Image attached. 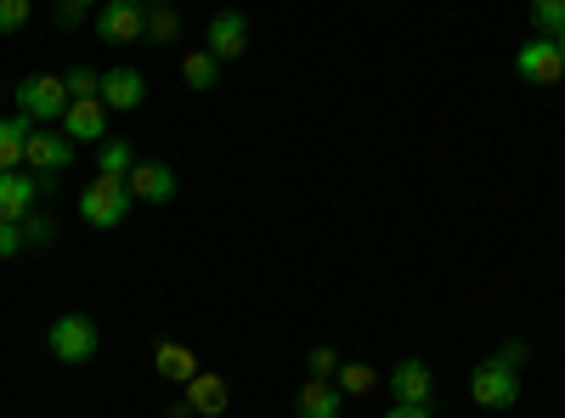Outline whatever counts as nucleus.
Returning <instances> with one entry per match:
<instances>
[{
	"instance_id": "obj_26",
	"label": "nucleus",
	"mask_w": 565,
	"mask_h": 418,
	"mask_svg": "<svg viewBox=\"0 0 565 418\" xmlns=\"http://www.w3.org/2000/svg\"><path fill=\"white\" fill-rule=\"evenodd\" d=\"M340 374V351L334 345H317L311 351V379H334Z\"/></svg>"
},
{
	"instance_id": "obj_4",
	"label": "nucleus",
	"mask_w": 565,
	"mask_h": 418,
	"mask_svg": "<svg viewBox=\"0 0 565 418\" xmlns=\"http://www.w3.org/2000/svg\"><path fill=\"white\" fill-rule=\"evenodd\" d=\"M469 396H476L481 407H492V412H503V407L521 401V379H514V367H503L498 356H487L476 374H469Z\"/></svg>"
},
{
	"instance_id": "obj_16",
	"label": "nucleus",
	"mask_w": 565,
	"mask_h": 418,
	"mask_svg": "<svg viewBox=\"0 0 565 418\" xmlns=\"http://www.w3.org/2000/svg\"><path fill=\"white\" fill-rule=\"evenodd\" d=\"M226 379L221 374H204V367H199V374H193V385H186V407H193L199 418H221L226 412Z\"/></svg>"
},
{
	"instance_id": "obj_18",
	"label": "nucleus",
	"mask_w": 565,
	"mask_h": 418,
	"mask_svg": "<svg viewBox=\"0 0 565 418\" xmlns=\"http://www.w3.org/2000/svg\"><path fill=\"white\" fill-rule=\"evenodd\" d=\"M181 34V12L170 7V0H153L148 12H141V40H153V45H170Z\"/></svg>"
},
{
	"instance_id": "obj_28",
	"label": "nucleus",
	"mask_w": 565,
	"mask_h": 418,
	"mask_svg": "<svg viewBox=\"0 0 565 418\" xmlns=\"http://www.w3.org/2000/svg\"><path fill=\"white\" fill-rule=\"evenodd\" d=\"M57 23H63V29H79V23H85V7H74V0H57Z\"/></svg>"
},
{
	"instance_id": "obj_12",
	"label": "nucleus",
	"mask_w": 565,
	"mask_h": 418,
	"mask_svg": "<svg viewBox=\"0 0 565 418\" xmlns=\"http://www.w3.org/2000/svg\"><path fill=\"white\" fill-rule=\"evenodd\" d=\"M45 193L40 175H23V170H7L0 175V221H23L34 210V199Z\"/></svg>"
},
{
	"instance_id": "obj_13",
	"label": "nucleus",
	"mask_w": 565,
	"mask_h": 418,
	"mask_svg": "<svg viewBox=\"0 0 565 418\" xmlns=\"http://www.w3.org/2000/svg\"><path fill=\"white\" fill-rule=\"evenodd\" d=\"M97 34H103L108 45L141 40V7H125V0H103V7H97Z\"/></svg>"
},
{
	"instance_id": "obj_10",
	"label": "nucleus",
	"mask_w": 565,
	"mask_h": 418,
	"mask_svg": "<svg viewBox=\"0 0 565 418\" xmlns=\"http://www.w3.org/2000/svg\"><path fill=\"white\" fill-rule=\"evenodd\" d=\"M391 396H396L402 407H430V396H436V379H430V367H424L418 356L396 362V367H391Z\"/></svg>"
},
{
	"instance_id": "obj_1",
	"label": "nucleus",
	"mask_w": 565,
	"mask_h": 418,
	"mask_svg": "<svg viewBox=\"0 0 565 418\" xmlns=\"http://www.w3.org/2000/svg\"><path fill=\"white\" fill-rule=\"evenodd\" d=\"M130 187L119 175H97L90 187L79 193V221L85 226H97V232H114V226H125V215H130Z\"/></svg>"
},
{
	"instance_id": "obj_21",
	"label": "nucleus",
	"mask_w": 565,
	"mask_h": 418,
	"mask_svg": "<svg viewBox=\"0 0 565 418\" xmlns=\"http://www.w3.org/2000/svg\"><path fill=\"white\" fill-rule=\"evenodd\" d=\"M334 385H340V396H373V367L367 362H340Z\"/></svg>"
},
{
	"instance_id": "obj_32",
	"label": "nucleus",
	"mask_w": 565,
	"mask_h": 418,
	"mask_svg": "<svg viewBox=\"0 0 565 418\" xmlns=\"http://www.w3.org/2000/svg\"><path fill=\"white\" fill-rule=\"evenodd\" d=\"M125 7H141V12H148V7H153V0H125Z\"/></svg>"
},
{
	"instance_id": "obj_22",
	"label": "nucleus",
	"mask_w": 565,
	"mask_h": 418,
	"mask_svg": "<svg viewBox=\"0 0 565 418\" xmlns=\"http://www.w3.org/2000/svg\"><path fill=\"white\" fill-rule=\"evenodd\" d=\"M532 29L554 40L565 29V0H532Z\"/></svg>"
},
{
	"instance_id": "obj_8",
	"label": "nucleus",
	"mask_w": 565,
	"mask_h": 418,
	"mask_svg": "<svg viewBox=\"0 0 565 418\" xmlns=\"http://www.w3.org/2000/svg\"><path fill=\"white\" fill-rule=\"evenodd\" d=\"M148 103V74L141 68H103V108L108 114H136Z\"/></svg>"
},
{
	"instance_id": "obj_25",
	"label": "nucleus",
	"mask_w": 565,
	"mask_h": 418,
	"mask_svg": "<svg viewBox=\"0 0 565 418\" xmlns=\"http://www.w3.org/2000/svg\"><path fill=\"white\" fill-rule=\"evenodd\" d=\"M52 238H57V226L45 221L40 210H29V215H23V244L34 249V244H52Z\"/></svg>"
},
{
	"instance_id": "obj_23",
	"label": "nucleus",
	"mask_w": 565,
	"mask_h": 418,
	"mask_svg": "<svg viewBox=\"0 0 565 418\" xmlns=\"http://www.w3.org/2000/svg\"><path fill=\"white\" fill-rule=\"evenodd\" d=\"M63 79H68V97H74V103H79V97H103V74H97V68H68Z\"/></svg>"
},
{
	"instance_id": "obj_11",
	"label": "nucleus",
	"mask_w": 565,
	"mask_h": 418,
	"mask_svg": "<svg viewBox=\"0 0 565 418\" xmlns=\"http://www.w3.org/2000/svg\"><path fill=\"white\" fill-rule=\"evenodd\" d=\"M108 108H103V97H79V103H68V114H63V136L68 142H108V119H103Z\"/></svg>"
},
{
	"instance_id": "obj_9",
	"label": "nucleus",
	"mask_w": 565,
	"mask_h": 418,
	"mask_svg": "<svg viewBox=\"0 0 565 418\" xmlns=\"http://www.w3.org/2000/svg\"><path fill=\"white\" fill-rule=\"evenodd\" d=\"M244 45H249V18L244 12H215L210 29H204V52L232 63V57H244Z\"/></svg>"
},
{
	"instance_id": "obj_20",
	"label": "nucleus",
	"mask_w": 565,
	"mask_h": 418,
	"mask_svg": "<svg viewBox=\"0 0 565 418\" xmlns=\"http://www.w3.org/2000/svg\"><path fill=\"white\" fill-rule=\"evenodd\" d=\"M130 164H136V153H130V142H125V136H108V142H103V159H97V175H130Z\"/></svg>"
},
{
	"instance_id": "obj_7",
	"label": "nucleus",
	"mask_w": 565,
	"mask_h": 418,
	"mask_svg": "<svg viewBox=\"0 0 565 418\" xmlns=\"http://www.w3.org/2000/svg\"><path fill=\"white\" fill-rule=\"evenodd\" d=\"M125 187L136 204H170L175 199V170L159 164V159H136L130 175H125Z\"/></svg>"
},
{
	"instance_id": "obj_2",
	"label": "nucleus",
	"mask_w": 565,
	"mask_h": 418,
	"mask_svg": "<svg viewBox=\"0 0 565 418\" xmlns=\"http://www.w3.org/2000/svg\"><path fill=\"white\" fill-rule=\"evenodd\" d=\"M45 345H52V356H57V362L79 367V362L97 356L103 334H97V322H90L85 311H63V317L52 322V329H45Z\"/></svg>"
},
{
	"instance_id": "obj_6",
	"label": "nucleus",
	"mask_w": 565,
	"mask_h": 418,
	"mask_svg": "<svg viewBox=\"0 0 565 418\" xmlns=\"http://www.w3.org/2000/svg\"><path fill=\"white\" fill-rule=\"evenodd\" d=\"M514 74H521L526 85H559L565 79V57L554 52L548 34H532L521 52H514Z\"/></svg>"
},
{
	"instance_id": "obj_27",
	"label": "nucleus",
	"mask_w": 565,
	"mask_h": 418,
	"mask_svg": "<svg viewBox=\"0 0 565 418\" xmlns=\"http://www.w3.org/2000/svg\"><path fill=\"white\" fill-rule=\"evenodd\" d=\"M29 244H23V221H0V260H12V255H23Z\"/></svg>"
},
{
	"instance_id": "obj_3",
	"label": "nucleus",
	"mask_w": 565,
	"mask_h": 418,
	"mask_svg": "<svg viewBox=\"0 0 565 418\" xmlns=\"http://www.w3.org/2000/svg\"><path fill=\"white\" fill-rule=\"evenodd\" d=\"M12 97H18V114H29L34 125H40V119H57V125H63V114H68V103H74L63 74H29V79H18Z\"/></svg>"
},
{
	"instance_id": "obj_31",
	"label": "nucleus",
	"mask_w": 565,
	"mask_h": 418,
	"mask_svg": "<svg viewBox=\"0 0 565 418\" xmlns=\"http://www.w3.org/2000/svg\"><path fill=\"white\" fill-rule=\"evenodd\" d=\"M554 52H559V57H565V29H559V34H554Z\"/></svg>"
},
{
	"instance_id": "obj_5",
	"label": "nucleus",
	"mask_w": 565,
	"mask_h": 418,
	"mask_svg": "<svg viewBox=\"0 0 565 418\" xmlns=\"http://www.w3.org/2000/svg\"><path fill=\"white\" fill-rule=\"evenodd\" d=\"M23 164H34V170H40V181H45V187H57V175L74 164V142H68L63 130H40V125H34Z\"/></svg>"
},
{
	"instance_id": "obj_17",
	"label": "nucleus",
	"mask_w": 565,
	"mask_h": 418,
	"mask_svg": "<svg viewBox=\"0 0 565 418\" xmlns=\"http://www.w3.org/2000/svg\"><path fill=\"white\" fill-rule=\"evenodd\" d=\"M29 136H34V119H29V114H18V119H0V175L23 164V153H29Z\"/></svg>"
},
{
	"instance_id": "obj_24",
	"label": "nucleus",
	"mask_w": 565,
	"mask_h": 418,
	"mask_svg": "<svg viewBox=\"0 0 565 418\" xmlns=\"http://www.w3.org/2000/svg\"><path fill=\"white\" fill-rule=\"evenodd\" d=\"M34 18V0H0V34H18Z\"/></svg>"
},
{
	"instance_id": "obj_19",
	"label": "nucleus",
	"mask_w": 565,
	"mask_h": 418,
	"mask_svg": "<svg viewBox=\"0 0 565 418\" xmlns=\"http://www.w3.org/2000/svg\"><path fill=\"white\" fill-rule=\"evenodd\" d=\"M181 79L193 85V90H210V85L221 79V57H210L204 45H199V52H186V57H181Z\"/></svg>"
},
{
	"instance_id": "obj_14",
	"label": "nucleus",
	"mask_w": 565,
	"mask_h": 418,
	"mask_svg": "<svg viewBox=\"0 0 565 418\" xmlns=\"http://www.w3.org/2000/svg\"><path fill=\"white\" fill-rule=\"evenodd\" d=\"M340 407H345V396L334 379H306L295 390V418H340Z\"/></svg>"
},
{
	"instance_id": "obj_30",
	"label": "nucleus",
	"mask_w": 565,
	"mask_h": 418,
	"mask_svg": "<svg viewBox=\"0 0 565 418\" xmlns=\"http://www.w3.org/2000/svg\"><path fill=\"white\" fill-rule=\"evenodd\" d=\"M385 418H430V407H402V401H396Z\"/></svg>"
},
{
	"instance_id": "obj_33",
	"label": "nucleus",
	"mask_w": 565,
	"mask_h": 418,
	"mask_svg": "<svg viewBox=\"0 0 565 418\" xmlns=\"http://www.w3.org/2000/svg\"><path fill=\"white\" fill-rule=\"evenodd\" d=\"M74 7H85V12H90V7H103V0H74Z\"/></svg>"
},
{
	"instance_id": "obj_29",
	"label": "nucleus",
	"mask_w": 565,
	"mask_h": 418,
	"mask_svg": "<svg viewBox=\"0 0 565 418\" xmlns=\"http://www.w3.org/2000/svg\"><path fill=\"white\" fill-rule=\"evenodd\" d=\"M498 362H503V367H521V362H526V345H521V340L498 345Z\"/></svg>"
},
{
	"instance_id": "obj_15",
	"label": "nucleus",
	"mask_w": 565,
	"mask_h": 418,
	"mask_svg": "<svg viewBox=\"0 0 565 418\" xmlns=\"http://www.w3.org/2000/svg\"><path fill=\"white\" fill-rule=\"evenodd\" d=\"M153 374H159V379H170V385H193L199 356L186 351V345H175V340H159V345H153Z\"/></svg>"
}]
</instances>
